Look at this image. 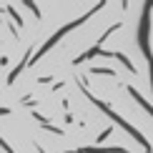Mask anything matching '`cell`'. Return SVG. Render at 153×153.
Wrapping results in <instances>:
<instances>
[{
	"label": "cell",
	"instance_id": "obj_1",
	"mask_svg": "<svg viewBox=\"0 0 153 153\" xmlns=\"http://www.w3.org/2000/svg\"><path fill=\"white\" fill-rule=\"evenodd\" d=\"M103 5H105V3H98V5H95V8H91V10H88V13H85V15H80V18H75V20H71V23H65V25H63V28H60V30H58V33H55V35H50V38H48V40H45V43H43V48H40V50H38V53L33 55V58H30V63H38V60H40V58H43V55H45V53H48V50H50V48H53V45H55V43H58V40H60V38H63V35H68V33H71V30H75V28H78V25H80V23H85V20H88V18H91V15H93V13H98L100 8H103Z\"/></svg>",
	"mask_w": 153,
	"mask_h": 153
},
{
	"label": "cell",
	"instance_id": "obj_2",
	"mask_svg": "<svg viewBox=\"0 0 153 153\" xmlns=\"http://www.w3.org/2000/svg\"><path fill=\"white\" fill-rule=\"evenodd\" d=\"M83 93H85L88 98H91V103H95V105L100 108V111L105 113V116H111V120H116V123L120 126V128H126V133H128V136H133V138H136V141H138V143L143 146V151H146V153H153V148H151V143H148V141H146V138L141 136V131H138V128H133V126L128 123V120H123V118H120V116H118L116 111H111V108H108V105L103 103V100H98V98H95V95H91V93L85 91V88H83Z\"/></svg>",
	"mask_w": 153,
	"mask_h": 153
},
{
	"label": "cell",
	"instance_id": "obj_3",
	"mask_svg": "<svg viewBox=\"0 0 153 153\" xmlns=\"http://www.w3.org/2000/svg\"><path fill=\"white\" fill-rule=\"evenodd\" d=\"M151 8L153 3H143V15H141V25H138V45H141L146 60H153L151 45H148V33H151Z\"/></svg>",
	"mask_w": 153,
	"mask_h": 153
},
{
	"label": "cell",
	"instance_id": "obj_4",
	"mask_svg": "<svg viewBox=\"0 0 153 153\" xmlns=\"http://www.w3.org/2000/svg\"><path fill=\"white\" fill-rule=\"evenodd\" d=\"M65 153H128V148H120V146H85V148H75Z\"/></svg>",
	"mask_w": 153,
	"mask_h": 153
},
{
	"label": "cell",
	"instance_id": "obj_5",
	"mask_svg": "<svg viewBox=\"0 0 153 153\" xmlns=\"http://www.w3.org/2000/svg\"><path fill=\"white\" fill-rule=\"evenodd\" d=\"M128 93H131V95H133V98H136V100H138V105H141V108H146V113H148V116L153 118V105L148 103V100H146V98H143V95H141V93H138V91H136V88H131V85H128Z\"/></svg>",
	"mask_w": 153,
	"mask_h": 153
},
{
	"label": "cell",
	"instance_id": "obj_6",
	"mask_svg": "<svg viewBox=\"0 0 153 153\" xmlns=\"http://www.w3.org/2000/svg\"><path fill=\"white\" fill-rule=\"evenodd\" d=\"M113 58H118V60H120V63H123V65H126V68H128V71H131V73H136V68H133V63H131L128 58H126V55H123V53H116V55H113Z\"/></svg>",
	"mask_w": 153,
	"mask_h": 153
},
{
	"label": "cell",
	"instance_id": "obj_7",
	"mask_svg": "<svg viewBox=\"0 0 153 153\" xmlns=\"http://www.w3.org/2000/svg\"><path fill=\"white\" fill-rule=\"evenodd\" d=\"M91 73H100V75H116L113 68H91Z\"/></svg>",
	"mask_w": 153,
	"mask_h": 153
},
{
	"label": "cell",
	"instance_id": "obj_8",
	"mask_svg": "<svg viewBox=\"0 0 153 153\" xmlns=\"http://www.w3.org/2000/svg\"><path fill=\"white\" fill-rule=\"evenodd\" d=\"M8 13H10V18L15 20V25H23V20H20V15H18V10L13 8V5H8Z\"/></svg>",
	"mask_w": 153,
	"mask_h": 153
},
{
	"label": "cell",
	"instance_id": "obj_9",
	"mask_svg": "<svg viewBox=\"0 0 153 153\" xmlns=\"http://www.w3.org/2000/svg\"><path fill=\"white\" fill-rule=\"evenodd\" d=\"M25 8H30V10H33V15H35V18H40V10H38V5L33 3V0H25Z\"/></svg>",
	"mask_w": 153,
	"mask_h": 153
},
{
	"label": "cell",
	"instance_id": "obj_10",
	"mask_svg": "<svg viewBox=\"0 0 153 153\" xmlns=\"http://www.w3.org/2000/svg\"><path fill=\"white\" fill-rule=\"evenodd\" d=\"M0 148H3L5 153H15V151H13L10 146H8V141H5V138H0Z\"/></svg>",
	"mask_w": 153,
	"mask_h": 153
},
{
	"label": "cell",
	"instance_id": "obj_11",
	"mask_svg": "<svg viewBox=\"0 0 153 153\" xmlns=\"http://www.w3.org/2000/svg\"><path fill=\"white\" fill-rule=\"evenodd\" d=\"M8 113H10V108H3V105H0V116H8Z\"/></svg>",
	"mask_w": 153,
	"mask_h": 153
}]
</instances>
